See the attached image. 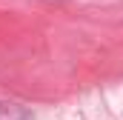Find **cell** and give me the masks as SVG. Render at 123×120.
Listing matches in <instances>:
<instances>
[{"label":"cell","instance_id":"1","mask_svg":"<svg viewBox=\"0 0 123 120\" xmlns=\"http://www.w3.org/2000/svg\"><path fill=\"white\" fill-rule=\"evenodd\" d=\"M9 117V106H3V103H0V120H6Z\"/></svg>","mask_w":123,"mask_h":120}]
</instances>
